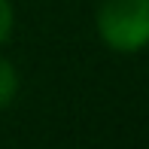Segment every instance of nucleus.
I'll return each instance as SVG.
<instances>
[{"label":"nucleus","mask_w":149,"mask_h":149,"mask_svg":"<svg viewBox=\"0 0 149 149\" xmlns=\"http://www.w3.org/2000/svg\"><path fill=\"white\" fill-rule=\"evenodd\" d=\"M94 24L113 52H140L149 46V0H100Z\"/></svg>","instance_id":"nucleus-1"},{"label":"nucleus","mask_w":149,"mask_h":149,"mask_svg":"<svg viewBox=\"0 0 149 149\" xmlns=\"http://www.w3.org/2000/svg\"><path fill=\"white\" fill-rule=\"evenodd\" d=\"M15 91H18V73L6 58H0V110H6L12 104Z\"/></svg>","instance_id":"nucleus-2"},{"label":"nucleus","mask_w":149,"mask_h":149,"mask_svg":"<svg viewBox=\"0 0 149 149\" xmlns=\"http://www.w3.org/2000/svg\"><path fill=\"white\" fill-rule=\"evenodd\" d=\"M12 28H15V12H12L9 0H0V46L12 37Z\"/></svg>","instance_id":"nucleus-3"}]
</instances>
